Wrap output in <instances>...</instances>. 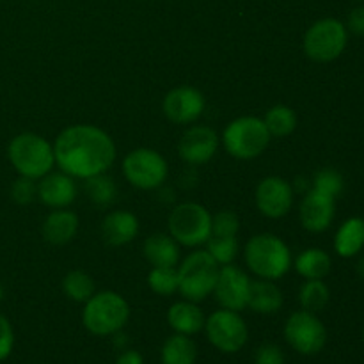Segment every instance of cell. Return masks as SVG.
<instances>
[{"mask_svg": "<svg viewBox=\"0 0 364 364\" xmlns=\"http://www.w3.org/2000/svg\"><path fill=\"white\" fill-rule=\"evenodd\" d=\"M53 155L63 173L87 180L112 167L117 149L114 139L102 128L95 124H73L57 135Z\"/></svg>", "mask_w": 364, "mask_h": 364, "instance_id": "obj_1", "label": "cell"}, {"mask_svg": "<svg viewBox=\"0 0 364 364\" xmlns=\"http://www.w3.org/2000/svg\"><path fill=\"white\" fill-rule=\"evenodd\" d=\"M247 269L259 279L277 281L294 267L291 251L277 235L259 233L247 240L244 249Z\"/></svg>", "mask_w": 364, "mask_h": 364, "instance_id": "obj_2", "label": "cell"}, {"mask_svg": "<svg viewBox=\"0 0 364 364\" xmlns=\"http://www.w3.org/2000/svg\"><path fill=\"white\" fill-rule=\"evenodd\" d=\"M130 320V304L117 291H96L82 309V323L92 336L107 338L121 333Z\"/></svg>", "mask_w": 364, "mask_h": 364, "instance_id": "obj_3", "label": "cell"}, {"mask_svg": "<svg viewBox=\"0 0 364 364\" xmlns=\"http://www.w3.org/2000/svg\"><path fill=\"white\" fill-rule=\"evenodd\" d=\"M7 156L14 171L20 176L31 180H39L53 171L55 166L53 144L34 132H23L11 139L7 146Z\"/></svg>", "mask_w": 364, "mask_h": 364, "instance_id": "obj_4", "label": "cell"}, {"mask_svg": "<svg viewBox=\"0 0 364 364\" xmlns=\"http://www.w3.org/2000/svg\"><path fill=\"white\" fill-rule=\"evenodd\" d=\"M270 139L262 117L242 116L226 124L220 141L233 159L252 160L267 151Z\"/></svg>", "mask_w": 364, "mask_h": 364, "instance_id": "obj_5", "label": "cell"}, {"mask_svg": "<svg viewBox=\"0 0 364 364\" xmlns=\"http://www.w3.org/2000/svg\"><path fill=\"white\" fill-rule=\"evenodd\" d=\"M220 265L210 256L206 249L191 252L178 265V291L181 297L192 302H201L213 294Z\"/></svg>", "mask_w": 364, "mask_h": 364, "instance_id": "obj_6", "label": "cell"}, {"mask_svg": "<svg viewBox=\"0 0 364 364\" xmlns=\"http://www.w3.org/2000/svg\"><path fill=\"white\" fill-rule=\"evenodd\" d=\"M169 235L183 247H199L206 244L212 233V213L194 201L174 206L167 219Z\"/></svg>", "mask_w": 364, "mask_h": 364, "instance_id": "obj_7", "label": "cell"}, {"mask_svg": "<svg viewBox=\"0 0 364 364\" xmlns=\"http://www.w3.org/2000/svg\"><path fill=\"white\" fill-rule=\"evenodd\" d=\"M348 41L347 25L336 18H322L306 31L304 53L315 63H331L343 53Z\"/></svg>", "mask_w": 364, "mask_h": 364, "instance_id": "obj_8", "label": "cell"}, {"mask_svg": "<svg viewBox=\"0 0 364 364\" xmlns=\"http://www.w3.org/2000/svg\"><path fill=\"white\" fill-rule=\"evenodd\" d=\"M169 166L162 153L151 148H137L123 160V176L128 183L141 191H155L167 180Z\"/></svg>", "mask_w": 364, "mask_h": 364, "instance_id": "obj_9", "label": "cell"}, {"mask_svg": "<svg viewBox=\"0 0 364 364\" xmlns=\"http://www.w3.org/2000/svg\"><path fill=\"white\" fill-rule=\"evenodd\" d=\"M205 334L213 348L223 354H237L247 345L249 327L238 311L217 309L205 320Z\"/></svg>", "mask_w": 364, "mask_h": 364, "instance_id": "obj_10", "label": "cell"}, {"mask_svg": "<svg viewBox=\"0 0 364 364\" xmlns=\"http://www.w3.org/2000/svg\"><path fill=\"white\" fill-rule=\"evenodd\" d=\"M284 340L302 355H316L327 343V329L316 313L306 309L294 311L284 322Z\"/></svg>", "mask_w": 364, "mask_h": 364, "instance_id": "obj_11", "label": "cell"}, {"mask_svg": "<svg viewBox=\"0 0 364 364\" xmlns=\"http://www.w3.org/2000/svg\"><path fill=\"white\" fill-rule=\"evenodd\" d=\"M249 290H251V277L244 270L233 263L220 267L213 287V295L220 308L238 313L247 309Z\"/></svg>", "mask_w": 364, "mask_h": 364, "instance_id": "obj_12", "label": "cell"}, {"mask_svg": "<svg viewBox=\"0 0 364 364\" xmlns=\"http://www.w3.org/2000/svg\"><path fill=\"white\" fill-rule=\"evenodd\" d=\"M295 188L288 180L281 176H267L256 187V208L263 217L281 219L288 215L294 206Z\"/></svg>", "mask_w": 364, "mask_h": 364, "instance_id": "obj_13", "label": "cell"}, {"mask_svg": "<svg viewBox=\"0 0 364 364\" xmlns=\"http://www.w3.org/2000/svg\"><path fill=\"white\" fill-rule=\"evenodd\" d=\"M206 100L199 89L191 85L174 87L164 96L162 110L164 116L174 124H194L203 116Z\"/></svg>", "mask_w": 364, "mask_h": 364, "instance_id": "obj_14", "label": "cell"}, {"mask_svg": "<svg viewBox=\"0 0 364 364\" xmlns=\"http://www.w3.org/2000/svg\"><path fill=\"white\" fill-rule=\"evenodd\" d=\"M220 139L213 128L191 124L178 142V155L188 166H203L215 156Z\"/></svg>", "mask_w": 364, "mask_h": 364, "instance_id": "obj_15", "label": "cell"}, {"mask_svg": "<svg viewBox=\"0 0 364 364\" xmlns=\"http://www.w3.org/2000/svg\"><path fill=\"white\" fill-rule=\"evenodd\" d=\"M336 213V199L322 192L309 188L299 206V217L304 230L322 233L333 224Z\"/></svg>", "mask_w": 364, "mask_h": 364, "instance_id": "obj_16", "label": "cell"}, {"mask_svg": "<svg viewBox=\"0 0 364 364\" xmlns=\"http://www.w3.org/2000/svg\"><path fill=\"white\" fill-rule=\"evenodd\" d=\"M75 178L63 171H50L38 180V198L45 206L52 210L68 208L77 199Z\"/></svg>", "mask_w": 364, "mask_h": 364, "instance_id": "obj_17", "label": "cell"}, {"mask_svg": "<svg viewBox=\"0 0 364 364\" xmlns=\"http://www.w3.org/2000/svg\"><path fill=\"white\" fill-rule=\"evenodd\" d=\"M139 235V219L127 210H114L102 220V238L107 245L121 247L135 240Z\"/></svg>", "mask_w": 364, "mask_h": 364, "instance_id": "obj_18", "label": "cell"}, {"mask_svg": "<svg viewBox=\"0 0 364 364\" xmlns=\"http://www.w3.org/2000/svg\"><path fill=\"white\" fill-rule=\"evenodd\" d=\"M78 226L80 220L75 212L68 208L52 210L46 215L45 223H43L41 233L48 244L52 245H66L77 237Z\"/></svg>", "mask_w": 364, "mask_h": 364, "instance_id": "obj_19", "label": "cell"}, {"mask_svg": "<svg viewBox=\"0 0 364 364\" xmlns=\"http://www.w3.org/2000/svg\"><path fill=\"white\" fill-rule=\"evenodd\" d=\"M205 313L198 306V302H192L183 299L178 301L167 309V323L176 334L185 336H196L205 329Z\"/></svg>", "mask_w": 364, "mask_h": 364, "instance_id": "obj_20", "label": "cell"}, {"mask_svg": "<svg viewBox=\"0 0 364 364\" xmlns=\"http://www.w3.org/2000/svg\"><path fill=\"white\" fill-rule=\"evenodd\" d=\"M142 252L151 267L180 265V244L169 233L149 235L142 245Z\"/></svg>", "mask_w": 364, "mask_h": 364, "instance_id": "obj_21", "label": "cell"}, {"mask_svg": "<svg viewBox=\"0 0 364 364\" xmlns=\"http://www.w3.org/2000/svg\"><path fill=\"white\" fill-rule=\"evenodd\" d=\"M283 306V291L276 281L255 279L251 281L247 308L258 315H274Z\"/></svg>", "mask_w": 364, "mask_h": 364, "instance_id": "obj_22", "label": "cell"}, {"mask_svg": "<svg viewBox=\"0 0 364 364\" xmlns=\"http://www.w3.org/2000/svg\"><path fill=\"white\" fill-rule=\"evenodd\" d=\"M364 247V219L350 217L345 220L334 237V251L341 258H354Z\"/></svg>", "mask_w": 364, "mask_h": 364, "instance_id": "obj_23", "label": "cell"}, {"mask_svg": "<svg viewBox=\"0 0 364 364\" xmlns=\"http://www.w3.org/2000/svg\"><path fill=\"white\" fill-rule=\"evenodd\" d=\"M162 364H196L198 361V347L192 336L176 334L167 338L160 350Z\"/></svg>", "mask_w": 364, "mask_h": 364, "instance_id": "obj_24", "label": "cell"}, {"mask_svg": "<svg viewBox=\"0 0 364 364\" xmlns=\"http://www.w3.org/2000/svg\"><path fill=\"white\" fill-rule=\"evenodd\" d=\"M295 270L304 279H323L331 272V256L323 249L309 247L295 258Z\"/></svg>", "mask_w": 364, "mask_h": 364, "instance_id": "obj_25", "label": "cell"}, {"mask_svg": "<svg viewBox=\"0 0 364 364\" xmlns=\"http://www.w3.org/2000/svg\"><path fill=\"white\" fill-rule=\"evenodd\" d=\"M269 130L270 137H288L297 128V114L288 105H274L267 110L265 116L262 117Z\"/></svg>", "mask_w": 364, "mask_h": 364, "instance_id": "obj_26", "label": "cell"}, {"mask_svg": "<svg viewBox=\"0 0 364 364\" xmlns=\"http://www.w3.org/2000/svg\"><path fill=\"white\" fill-rule=\"evenodd\" d=\"M331 301L329 287L323 283V279H306L304 284L299 290V302L301 308L309 313H316L326 309Z\"/></svg>", "mask_w": 364, "mask_h": 364, "instance_id": "obj_27", "label": "cell"}, {"mask_svg": "<svg viewBox=\"0 0 364 364\" xmlns=\"http://www.w3.org/2000/svg\"><path fill=\"white\" fill-rule=\"evenodd\" d=\"M63 291L75 302H87L96 294L95 279L84 270H71L63 279Z\"/></svg>", "mask_w": 364, "mask_h": 364, "instance_id": "obj_28", "label": "cell"}, {"mask_svg": "<svg viewBox=\"0 0 364 364\" xmlns=\"http://www.w3.org/2000/svg\"><path fill=\"white\" fill-rule=\"evenodd\" d=\"M85 181V194H87L89 201L96 206H109L114 203L117 196V187L114 183L112 178L107 173L96 174V176L87 178Z\"/></svg>", "mask_w": 364, "mask_h": 364, "instance_id": "obj_29", "label": "cell"}, {"mask_svg": "<svg viewBox=\"0 0 364 364\" xmlns=\"http://www.w3.org/2000/svg\"><path fill=\"white\" fill-rule=\"evenodd\" d=\"M148 287L160 297H169L178 291V267H151Z\"/></svg>", "mask_w": 364, "mask_h": 364, "instance_id": "obj_30", "label": "cell"}, {"mask_svg": "<svg viewBox=\"0 0 364 364\" xmlns=\"http://www.w3.org/2000/svg\"><path fill=\"white\" fill-rule=\"evenodd\" d=\"M206 251L213 259L223 265H230L235 262L238 255V238L237 237H212L206 240Z\"/></svg>", "mask_w": 364, "mask_h": 364, "instance_id": "obj_31", "label": "cell"}, {"mask_svg": "<svg viewBox=\"0 0 364 364\" xmlns=\"http://www.w3.org/2000/svg\"><path fill=\"white\" fill-rule=\"evenodd\" d=\"M311 188L336 199L343 192V176L334 169H322L313 178Z\"/></svg>", "mask_w": 364, "mask_h": 364, "instance_id": "obj_32", "label": "cell"}, {"mask_svg": "<svg viewBox=\"0 0 364 364\" xmlns=\"http://www.w3.org/2000/svg\"><path fill=\"white\" fill-rule=\"evenodd\" d=\"M240 219L233 210H220L212 215V237H238Z\"/></svg>", "mask_w": 364, "mask_h": 364, "instance_id": "obj_33", "label": "cell"}, {"mask_svg": "<svg viewBox=\"0 0 364 364\" xmlns=\"http://www.w3.org/2000/svg\"><path fill=\"white\" fill-rule=\"evenodd\" d=\"M36 198H38V180L20 176L13 181V185H11V199L16 205H31Z\"/></svg>", "mask_w": 364, "mask_h": 364, "instance_id": "obj_34", "label": "cell"}, {"mask_svg": "<svg viewBox=\"0 0 364 364\" xmlns=\"http://www.w3.org/2000/svg\"><path fill=\"white\" fill-rule=\"evenodd\" d=\"M255 364H284V354L276 343H262L255 352Z\"/></svg>", "mask_w": 364, "mask_h": 364, "instance_id": "obj_35", "label": "cell"}, {"mask_svg": "<svg viewBox=\"0 0 364 364\" xmlns=\"http://www.w3.org/2000/svg\"><path fill=\"white\" fill-rule=\"evenodd\" d=\"M14 348V331L7 316L0 313V361H6Z\"/></svg>", "mask_w": 364, "mask_h": 364, "instance_id": "obj_36", "label": "cell"}, {"mask_svg": "<svg viewBox=\"0 0 364 364\" xmlns=\"http://www.w3.org/2000/svg\"><path fill=\"white\" fill-rule=\"evenodd\" d=\"M347 31L354 32L358 36H364V6H359L350 11L347 20Z\"/></svg>", "mask_w": 364, "mask_h": 364, "instance_id": "obj_37", "label": "cell"}, {"mask_svg": "<svg viewBox=\"0 0 364 364\" xmlns=\"http://www.w3.org/2000/svg\"><path fill=\"white\" fill-rule=\"evenodd\" d=\"M114 364H144V358H142L141 352L127 348V350H123L119 355H117L116 363Z\"/></svg>", "mask_w": 364, "mask_h": 364, "instance_id": "obj_38", "label": "cell"}, {"mask_svg": "<svg viewBox=\"0 0 364 364\" xmlns=\"http://www.w3.org/2000/svg\"><path fill=\"white\" fill-rule=\"evenodd\" d=\"M355 270H358L359 277H361V279H364V255L361 256V258H359L358 265H355Z\"/></svg>", "mask_w": 364, "mask_h": 364, "instance_id": "obj_39", "label": "cell"}, {"mask_svg": "<svg viewBox=\"0 0 364 364\" xmlns=\"http://www.w3.org/2000/svg\"><path fill=\"white\" fill-rule=\"evenodd\" d=\"M4 295H6V291H4V287H2V284H0V302L4 301Z\"/></svg>", "mask_w": 364, "mask_h": 364, "instance_id": "obj_40", "label": "cell"}, {"mask_svg": "<svg viewBox=\"0 0 364 364\" xmlns=\"http://www.w3.org/2000/svg\"><path fill=\"white\" fill-rule=\"evenodd\" d=\"M363 341H364V331H363Z\"/></svg>", "mask_w": 364, "mask_h": 364, "instance_id": "obj_41", "label": "cell"}]
</instances>
